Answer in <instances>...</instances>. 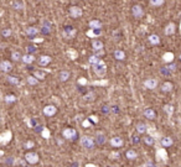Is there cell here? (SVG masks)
I'll use <instances>...</instances> for the list:
<instances>
[{
    "label": "cell",
    "instance_id": "cell-1",
    "mask_svg": "<svg viewBox=\"0 0 181 167\" xmlns=\"http://www.w3.org/2000/svg\"><path fill=\"white\" fill-rule=\"evenodd\" d=\"M80 145L85 149H93L94 145H95V140L94 138L88 136V135H83L81 139H80Z\"/></svg>",
    "mask_w": 181,
    "mask_h": 167
},
{
    "label": "cell",
    "instance_id": "cell-2",
    "mask_svg": "<svg viewBox=\"0 0 181 167\" xmlns=\"http://www.w3.org/2000/svg\"><path fill=\"white\" fill-rule=\"evenodd\" d=\"M92 67H93V72L95 73L97 77H104L105 76V73H107V65L103 61H100L99 63H97V65H94Z\"/></svg>",
    "mask_w": 181,
    "mask_h": 167
},
{
    "label": "cell",
    "instance_id": "cell-3",
    "mask_svg": "<svg viewBox=\"0 0 181 167\" xmlns=\"http://www.w3.org/2000/svg\"><path fill=\"white\" fill-rule=\"evenodd\" d=\"M62 136H63L66 140L73 141V140L77 139V131H76V129H73V128H66V129H63V131H62Z\"/></svg>",
    "mask_w": 181,
    "mask_h": 167
},
{
    "label": "cell",
    "instance_id": "cell-4",
    "mask_svg": "<svg viewBox=\"0 0 181 167\" xmlns=\"http://www.w3.org/2000/svg\"><path fill=\"white\" fill-rule=\"evenodd\" d=\"M155 156H156V160H158V162L166 164V162H168V160H169V155H168V152H166V149H165V147L158 149V150H156V154H155Z\"/></svg>",
    "mask_w": 181,
    "mask_h": 167
},
{
    "label": "cell",
    "instance_id": "cell-5",
    "mask_svg": "<svg viewBox=\"0 0 181 167\" xmlns=\"http://www.w3.org/2000/svg\"><path fill=\"white\" fill-rule=\"evenodd\" d=\"M39 160H40V157L36 152H27L25 155V161L30 165H36L39 162Z\"/></svg>",
    "mask_w": 181,
    "mask_h": 167
},
{
    "label": "cell",
    "instance_id": "cell-6",
    "mask_svg": "<svg viewBox=\"0 0 181 167\" xmlns=\"http://www.w3.org/2000/svg\"><path fill=\"white\" fill-rule=\"evenodd\" d=\"M11 139H12V133H11L10 130H6V131H4V133L0 135V142H1V145L9 144V142L11 141Z\"/></svg>",
    "mask_w": 181,
    "mask_h": 167
},
{
    "label": "cell",
    "instance_id": "cell-7",
    "mask_svg": "<svg viewBox=\"0 0 181 167\" xmlns=\"http://www.w3.org/2000/svg\"><path fill=\"white\" fill-rule=\"evenodd\" d=\"M82 14H83V11L80 6H71L70 7V16L72 19H78L82 16Z\"/></svg>",
    "mask_w": 181,
    "mask_h": 167
},
{
    "label": "cell",
    "instance_id": "cell-8",
    "mask_svg": "<svg viewBox=\"0 0 181 167\" xmlns=\"http://www.w3.org/2000/svg\"><path fill=\"white\" fill-rule=\"evenodd\" d=\"M76 29H73L72 26H66L65 29H63V32H62V35H63V37L65 38H73L75 36H76Z\"/></svg>",
    "mask_w": 181,
    "mask_h": 167
},
{
    "label": "cell",
    "instance_id": "cell-9",
    "mask_svg": "<svg viewBox=\"0 0 181 167\" xmlns=\"http://www.w3.org/2000/svg\"><path fill=\"white\" fill-rule=\"evenodd\" d=\"M132 14H133V16L135 19H142L144 16V10H143V7L140 5H134L132 7Z\"/></svg>",
    "mask_w": 181,
    "mask_h": 167
},
{
    "label": "cell",
    "instance_id": "cell-10",
    "mask_svg": "<svg viewBox=\"0 0 181 167\" xmlns=\"http://www.w3.org/2000/svg\"><path fill=\"white\" fill-rule=\"evenodd\" d=\"M144 87L150 89V90L155 89L158 87V79L156 78H148L146 81H144Z\"/></svg>",
    "mask_w": 181,
    "mask_h": 167
},
{
    "label": "cell",
    "instance_id": "cell-11",
    "mask_svg": "<svg viewBox=\"0 0 181 167\" xmlns=\"http://www.w3.org/2000/svg\"><path fill=\"white\" fill-rule=\"evenodd\" d=\"M57 113V108L55 106V105H46L45 108H44V114L46 115V116H53L55 114Z\"/></svg>",
    "mask_w": 181,
    "mask_h": 167
},
{
    "label": "cell",
    "instance_id": "cell-12",
    "mask_svg": "<svg viewBox=\"0 0 181 167\" xmlns=\"http://www.w3.org/2000/svg\"><path fill=\"white\" fill-rule=\"evenodd\" d=\"M109 144H110L113 147H122L123 144H124V141H123L122 138H119V136H114V138H112V139L109 140Z\"/></svg>",
    "mask_w": 181,
    "mask_h": 167
},
{
    "label": "cell",
    "instance_id": "cell-13",
    "mask_svg": "<svg viewBox=\"0 0 181 167\" xmlns=\"http://www.w3.org/2000/svg\"><path fill=\"white\" fill-rule=\"evenodd\" d=\"M0 70H1L4 73L10 72V71L12 70V65H11V62H10V61H1V63H0Z\"/></svg>",
    "mask_w": 181,
    "mask_h": 167
},
{
    "label": "cell",
    "instance_id": "cell-14",
    "mask_svg": "<svg viewBox=\"0 0 181 167\" xmlns=\"http://www.w3.org/2000/svg\"><path fill=\"white\" fill-rule=\"evenodd\" d=\"M95 144H98V145H103L105 141H107V138H105V135H104V133H102V131H98L97 134H95Z\"/></svg>",
    "mask_w": 181,
    "mask_h": 167
},
{
    "label": "cell",
    "instance_id": "cell-15",
    "mask_svg": "<svg viewBox=\"0 0 181 167\" xmlns=\"http://www.w3.org/2000/svg\"><path fill=\"white\" fill-rule=\"evenodd\" d=\"M175 31H176V25L174 22H170V24L166 25V27H165V35L166 36H170V35L175 34Z\"/></svg>",
    "mask_w": 181,
    "mask_h": 167
},
{
    "label": "cell",
    "instance_id": "cell-16",
    "mask_svg": "<svg viewBox=\"0 0 181 167\" xmlns=\"http://www.w3.org/2000/svg\"><path fill=\"white\" fill-rule=\"evenodd\" d=\"M100 34H102V30H99V29H90L87 32H86V35L90 37V38H94V37H98V36H100Z\"/></svg>",
    "mask_w": 181,
    "mask_h": 167
},
{
    "label": "cell",
    "instance_id": "cell-17",
    "mask_svg": "<svg viewBox=\"0 0 181 167\" xmlns=\"http://www.w3.org/2000/svg\"><path fill=\"white\" fill-rule=\"evenodd\" d=\"M103 47H104V45H103V42L100 40H93L92 41V48H93V51H102Z\"/></svg>",
    "mask_w": 181,
    "mask_h": 167
},
{
    "label": "cell",
    "instance_id": "cell-18",
    "mask_svg": "<svg viewBox=\"0 0 181 167\" xmlns=\"http://www.w3.org/2000/svg\"><path fill=\"white\" fill-rule=\"evenodd\" d=\"M144 116H145L146 119H149V120H154L155 116H156V114H155L154 109H151V108H146V109L144 110Z\"/></svg>",
    "mask_w": 181,
    "mask_h": 167
},
{
    "label": "cell",
    "instance_id": "cell-19",
    "mask_svg": "<svg viewBox=\"0 0 181 167\" xmlns=\"http://www.w3.org/2000/svg\"><path fill=\"white\" fill-rule=\"evenodd\" d=\"M148 40H149V43H150V45H153V46H156V45H159V43H160V37H159L158 35H155V34L149 35Z\"/></svg>",
    "mask_w": 181,
    "mask_h": 167
},
{
    "label": "cell",
    "instance_id": "cell-20",
    "mask_svg": "<svg viewBox=\"0 0 181 167\" xmlns=\"http://www.w3.org/2000/svg\"><path fill=\"white\" fill-rule=\"evenodd\" d=\"M50 62H51V57H50V56H46V55L41 56L40 60H39V65H40L41 67H46Z\"/></svg>",
    "mask_w": 181,
    "mask_h": 167
},
{
    "label": "cell",
    "instance_id": "cell-21",
    "mask_svg": "<svg viewBox=\"0 0 181 167\" xmlns=\"http://www.w3.org/2000/svg\"><path fill=\"white\" fill-rule=\"evenodd\" d=\"M173 144H174V140L170 136H165V138L161 139V146L163 147H170Z\"/></svg>",
    "mask_w": 181,
    "mask_h": 167
},
{
    "label": "cell",
    "instance_id": "cell-22",
    "mask_svg": "<svg viewBox=\"0 0 181 167\" xmlns=\"http://www.w3.org/2000/svg\"><path fill=\"white\" fill-rule=\"evenodd\" d=\"M148 130H149V126L146 124H144V123H138L137 124V131L139 134H145Z\"/></svg>",
    "mask_w": 181,
    "mask_h": 167
},
{
    "label": "cell",
    "instance_id": "cell-23",
    "mask_svg": "<svg viewBox=\"0 0 181 167\" xmlns=\"http://www.w3.org/2000/svg\"><path fill=\"white\" fill-rule=\"evenodd\" d=\"M173 88H174V85H173L171 82H169V81L164 82L163 85H161V90H163L164 93H170V92L173 90Z\"/></svg>",
    "mask_w": 181,
    "mask_h": 167
},
{
    "label": "cell",
    "instance_id": "cell-24",
    "mask_svg": "<svg viewBox=\"0 0 181 167\" xmlns=\"http://www.w3.org/2000/svg\"><path fill=\"white\" fill-rule=\"evenodd\" d=\"M34 61H35L34 55L26 53V55H24V56H22V62H24V63H26V65H31Z\"/></svg>",
    "mask_w": 181,
    "mask_h": 167
},
{
    "label": "cell",
    "instance_id": "cell-25",
    "mask_svg": "<svg viewBox=\"0 0 181 167\" xmlns=\"http://www.w3.org/2000/svg\"><path fill=\"white\" fill-rule=\"evenodd\" d=\"M4 164H5L7 167H11V166H14V165H16L17 161H16V159H15L14 156H9V157H6V159L4 160Z\"/></svg>",
    "mask_w": 181,
    "mask_h": 167
},
{
    "label": "cell",
    "instance_id": "cell-26",
    "mask_svg": "<svg viewBox=\"0 0 181 167\" xmlns=\"http://www.w3.org/2000/svg\"><path fill=\"white\" fill-rule=\"evenodd\" d=\"M114 58H115L117 61H123V60L125 58L124 51H122V50H115V51H114Z\"/></svg>",
    "mask_w": 181,
    "mask_h": 167
},
{
    "label": "cell",
    "instance_id": "cell-27",
    "mask_svg": "<svg viewBox=\"0 0 181 167\" xmlns=\"http://www.w3.org/2000/svg\"><path fill=\"white\" fill-rule=\"evenodd\" d=\"M70 76H71V73L68 71H61L60 74H58V78H60L61 82H66V81H68Z\"/></svg>",
    "mask_w": 181,
    "mask_h": 167
},
{
    "label": "cell",
    "instance_id": "cell-28",
    "mask_svg": "<svg viewBox=\"0 0 181 167\" xmlns=\"http://www.w3.org/2000/svg\"><path fill=\"white\" fill-rule=\"evenodd\" d=\"M41 31H42V34L49 35L51 32V24L49 21H45L44 25H42V27H41Z\"/></svg>",
    "mask_w": 181,
    "mask_h": 167
},
{
    "label": "cell",
    "instance_id": "cell-29",
    "mask_svg": "<svg viewBox=\"0 0 181 167\" xmlns=\"http://www.w3.org/2000/svg\"><path fill=\"white\" fill-rule=\"evenodd\" d=\"M26 34H27L30 37H34V36H36V35L39 34V29L35 27V26H30V27H27Z\"/></svg>",
    "mask_w": 181,
    "mask_h": 167
},
{
    "label": "cell",
    "instance_id": "cell-30",
    "mask_svg": "<svg viewBox=\"0 0 181 167\" xmlns=\"http://www.w3.org/2000/svg\"><path fill=\"white\" fill-rule=\"evenodd\" d=\"M174 53L173 52H166V53H164V56H163V60H164V62H166V63H170V62H173L174 61Z\"/></svg>",
    "mask_w": 181,
    "mask_h": 167
},
{
    "label": "cell",
    "instance_id": "cell-31",
    "mask_svg": "<svg viewBox=\"0 0 181 167\" xmlns=\"http://www.w3.org/2000/svg\"><path fill=\"white\" fill-rule=\"evenodd\" d=\"M125 156H127V159H128V160L133 161V160H135V159L138 157V154H137V151H135V150H128V151H127V154H125Z\"/></svg>",
    "mask_w": 181,
    "mask_h": 167
},
{
    "label": "cell",
    "instance_id": "cell-32",
    "mask_svg": "<svg viewBox=\"0 0 181 167\" xmlns=\"http://www.w3.org/2000/svg\"><path fill=\"white\" fill-rule=\"evenodd\" d=\"M88 25H90V29H99V30H102V22L99 20H90Z\"/></svg>",
    "mask_w": 181,
    "mask_h": 167
},
{
    "label": "cell",
    "instance_id": "cell-33",
    "mask_svg": "<svg viewBox=\"0 0 181 167\" xmlns=\"http://www.w3.org/2000/svg\"><path fill=\"white\" fill-rule=\"evenodd\" d=\"M164 110H165V113L169 116H173V114H174V106L171 104H165L164 105Z\"/></svg>",
    "mask_w": 181,
    "mask_h": 167
},
{
    "label": "cell",
    "instance_id": "cell-34",
    "mask_svg": "<svg viewBox=\"0 0 181 167\" xmlns=\"http://www.w3.org/2000/svg\"><path fill=\"white\" fill-rule=\"evenodd\" d=\"M102 60L99 58V57H97L95 55H93V56H90V58H88V63L92 65V66H94V65H97V63H99Z\"/></svg>",
    "mask_w": 181,
    "mask_h": 167
},
{
    "label": "cell",
    "instance_id": "cell-35",
    "mask_svg": "<svg viewBox=\"0 0 181 167\" xmlns=\"http://www.w3.org/2000/svg\"><path fill=\"white\" fill-rule=\"evenodd\" d=\"M6 79H7V82H9V83L14 84V85H17V84L20 83L19 78H17V77H15V76H7V77H6Z\"/></svg>",
    "mask_w": 181,
    "mask_h": 167
},
{
    "label": "cell",
    "instance_id": "cell-36",
    "mask_svg": "<svg viewBox=\"0 0 181 167\" xmlns=\"http://www.w3.org/2000/svg\"><path fill=\"white\" fill-rule=\"evenodd\" d=\"M4 100H5V102H6L7 104H11V103L16 102V97H15L14 94H7V95H5Z\"/></svg>",
    "mask_w": 181,
    "mask_h": 167
},
{
    "label": "cell",
    "instance_id": "cell-37",
    "mask_svg": "<svg viewBox=\"0 0 181 167\" xmlns=\"http://www.w3.org/2000/svg\"><path fill=\"white\" fill-rule=\"evenodd\" d=\"M144 141H145V144L146 145H154V142H155V138L153 136V135H148V136H145L144 138Z\"/></svg>",
    "mask_w": 181,
    "mask_h": 167
},
{
    "label": "cell",
    "instance_id": "cell-38",
    "mask_svg": "<svg viewBox=\"0 0 181 167\" xmlns=\"http://www.w3.org/2000/svg\"><path fill=\"white\" fill-rule=\"evenodd\" d=\"M11 60L12 61H20V60H22V55L20 53V52H17V51H15V52H12L11 53Z\"/></svg>",
    "mask_w": 181,
    "mask_h": 167
},
{
    "label": "cell",
    "instance_id": "cell-39",
    "mask_svg": "<svg viewBox=\"0 0 181 167\" xmlns=\"http://www.w3.org/2000/svg\"><path fill=\"white\" fill-rule=\"evenodd\" d=\"M26 81H27V83L30 84V85H36V84L39 83V79L35 76H29Z\"/></svg>",
    "mask_w": 181,
    "mask_h": 167
},
{
    "label": "cell",
    "instance_id": "cell-40",
    "mask_svg": "<svg viewBox=\"0 0 181 167\" xmlns=\"http://www.w3.org/2000/svg\"><path fill=\"white\" fill-rule=\"evenodd\" d=\"M11 5H12V7H14L15 10H21V9H24V4H22L21 1H19V0H15Z\"/></svg>",
    "mask_w": 181,
    "mask_h": 167
},
{
    "label": "cell",
    "instance_id": "cell-41",
    "mask_svg": "<svg viewBox=\"0 0 181 167\" xmlns=\"http://www.w3.org/2000/svg\"><path fill=\"white\" fill-rule=\"evenodd\" d=\"M41 136L44 138V139H50V136H51V133H50V130L47 129V128H44L42 129V131H41Z\"/></svg>",
    "mask_w": 181,
    "mask_h": 167
},
{
    "label": "cell",
    "instance_id": "cell-42",
    "mask_svg": "<svg viewBox=\"0 0 181 167\" xmlns=\"http://www.w3.org/2000/svg\"><path fill=\"white\" fill-rule=\"evenodd\" d=\"M34 76H35L37 79H40V81L45 79V72H42V71H36V72L34 73Z\"/></svg>",
    "mask_w": 181,
    "mask_h": 167
},
{
    "label": "cell",
    "instance_id": "cell-43",
    "mask_svg": "<svg viewBox=\"0 0 181 167\" xmlns=\"http://www.w3.org/2000/svg\"><path fill=\"white\" fill-rule=\"evenodd\" d=\"M151 6H160L164 4V0H149Z\"/></svg>",
    "mask_w": 181,
    "mask_h": 167
},
{
    "label": "cell",
    "instance_id": "cell-44",
    "mask_svg": "<svg viewBox=\"0 0 181 167\" xmlns=\"http://www.w3.org/2000/svg\"><path fill=\"white\" fill-rule=\"evenodd\" d=\"M34 146H35V142H34V141H31V140H29V141H26V142L24 144V147H25V149H27V150H31Z\"/></svg>",
    "mask_w": 181,
    "mask_h": 167
},
{
    "label": "cell",
    "instance_id": "cell-45",
    "mask_svg": "<svg viewBox=\"0 0 181 167\" xmlns=\"http://www.w3.org/2000/svg\"><path fill=\"white\" fill-rule=\"evenodd\" d=\"M1 35H2L4 37H10L11 30H10V29H2V30H1Z\"/></svg>",
    "mask_w": 181,
    "mask_h": 167
},
{
    "label": "cell",
    "instance_id": "cell-46",
    "mask_svg": "<svg viewBox=\"0 0 181 167\" xmlns=\"http://www.w3.org/2000/svg\"><path fill=\"white\" fill-rule=\"evenodd\" d=\"M68 56H70V58L71 60H76L77 58V52L75 51V50H68Z\"/></svg>",
    "mask_w": 181,
    "mask_h": 167
},
{
    "label": "cell",
    "instance_id": "cell-47",
    "mask_svg": "<svg viewBox=\"0 0 181 167\" xmlns=\"http://www.w3.org/2000/svg\"><path fill=\"white\" fill-rule=\"evenodd\" d=\"M93 97H94V93H92V92H90V94H86V95H85V100H87V102L90 100V102H92V100L94 99Z\"/></svg>",
    "mask_w": 181,
    "mask_h": 167
},
{
    "label": "cell",
    "instance_id": "cell-48",
    "mask_svg": "<svg viewBox=\"0 0 181 167\" xmlns=\"http://www.w3.org/2000/svg\"><path fill=\"white\" fill-rule=\"evenodd\" d=\"M120 155H119V152H110L109 154V159H112V160H115V159H118Z\"/></svg>",
    "mask_w": 181,
    "mask_h": 167
},
{
    "label": "cell",
    "instance_id": "cell-49",
    "mask_svg": "<svg viewBox=\"0 0 181 167\" xmlns=\"http://www.w3.org/2000/svg\"><path fill=\"white\" fill-rule=\"evenodd\" d=\"M93 85H105L108 84V81H97V82H93Z\"/></svg>",
    "mask_w": 181,
    "mask_h": 167
},
{
    "label": "cell",
    "instance_id": "cell-50",
    "mask_svg": "<svg viewBox=\"0 0 181 167\" xmlns=\"http://www.w3.org/2000/svg\"><path fill=\"white\" fill-rule=\"evenodd\" d=\"M82 125H83V128H90V125H92V123H90V119H86V120L82 123Z\"/></svg>",
    "mask_w": 181,
    "mask_h": 167
},
{
    "label": "cell",
    "instance_id": "cell-51",
    "mask_svg": "<svg viewBox=\"0 0 181 167\" xmlns=\"http://www.w3.org/2000/svg\"><path fill=\"white\" fill-rule=\"evenodd\" d=\"M26 50H27V52H29L30 55H32V53L36 51V46H29Z\"/></svg>",
    "mask_w": 181,
    "mask_h": 167
},
{
    "label": "cell",
    "instance_id": "cell-52",
    "mask_svg": "<svg viewBox=\"0 0 181 167\" xmlns=\"http://www.w3.org/2000/svg\"><path fill=\"white\" fill-rule=\"evenodd\" d=\"M94 55H95L97 57H99V58H100V57L104 55V51H103V50H102V51H94Z\"/></svg>",
    "mask_w": 181,
    "mask_h": 167
},
{
    "label": "cell",
    "instance_id": "cell-53",
    "mask_svg": "<svg viewBox=\"0 0 181 167\" xmlns=\"http://www.w3.org/2000/svg\"><path fill=\"white\" fill-rule=\"evenodd\" d=\"M168 68L170 70V72H175V70H176V66H175V65H170Z\"/></svg>",
    "mask_w": 181,
    "mask_h": 167
},
{
    "label": "cell",
    "instance_id": "cell-54",
    "mask_svg": "<svg viewBox=\"0 0 181 167\" xmlns=\"http://www.w3.org/2000/svg\"><path fill=\"white\" fill-rule=\"evenodd\" d=\"M90 119L93 121V123H98V119H97V116H95V115H92V116H90Z\"/></svg>",
    "mask_w": 181,
    "mask_h": 167
},
{
    "label": "cell",
    "instance_id": "cell-55",
    "mask_svg": "<svg viewBox=\"0 0 181 167\" xmlns=\"http://www.w3.org/2000/svg\"><path fill=\"white\" fill-rule=\"evenodd\" d=\"M78 83L80 84H87V79H85V78H80V79H78Z\"/></svg>",
    "mask_w": 181,
    "mask_h": 167
},
{
    "label": "cell",
    "instance_id": "cell-56",
    "mask_svg": "<svg viewBox=\"0 0 181 167\" xmlns=\"http://www.w3.org/2000/svg\"><path fill=\"white\" fill-rule=\"evenodd\" d=\"M32 41H34V42H42L44 38H41V37H40V38H39V37H35V38H32Z\"/></svg>",
    "mask_w": 181,
    "mask_h": 167
},
{
    "label": "cell",
    "instance_id": "cell-57",
    "mask_svg": "<svg viewBox=\"0 0 181 167\" xmlns=\"http://www.w3.org/2000/svg\"><path fill=\"white\" fill-rule=\"evenodd\" d=\"M142 167H155V166H154L151 162H146V164H144V165H143Z\"/></svg>",
    "mask_w": 181,
    "mask_h": 167
},
{
    "label": "cell",
    "instance_id": "cell-58",
    "mask_svg": "<svg viewBox=\"0 0 181 167\" xmlns=\"http://www.w3.org/2000/svg\"><path fill=\"white\" fill-rule=\"evenodd\" d=\"M133 138H134V139H133V140H134V142H135V144H138V142H139V141H140V140H139V139H138V136H133Z\"/></svg>",
    "mask_w": 181,
    "mask_h": 167
},
{
    "label": "cell",
    "instance_id": "cell-59",
    "mask_svg": "<svg viewBox=\"0 0 181 167\" xmlns=\"http://www.w3.org/2000/svg\"><path fill=\"white\" fill-rule=\"evenodd\" d=\"M86 167H97V166H95V165H93V164H87Z\"/></svg>",
    "mask_w": 181,
    "mask_h": 167
},
{
    "label": "cell",
    "instance_id": "cell-60",
    "mask_svg": "<svg viewBox=\"0 0 181 167\" xmlns=\"http://www.w3.org/2000/svg\"><path fill=\"white\" fill-rule=\"evenodd\" d=\"M180 31H181V24H180Z\"/></svg>",
    "mask_w": 181,
    "mask_h": 167
},
{
    "label": "cell",
    "instance_id": "cell-61",
    "mask_svg": "<svg viewBox=\"0 0 181 167\" xmlns=\"http://www.w3.org/2000/svg\"><path fill=\"white\" fill-rule=\"evenodd\" d=\"M180 60H181V55H180Z\"/></svg>",
    "mask_w": 181,
    "mask_h": 167
}]
</instances>
